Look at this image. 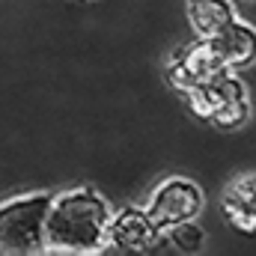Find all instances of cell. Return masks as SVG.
<instances>
[{"instance_id":"6da1fadb","label":"cell","mask_w":256,"mask_h":256,"mask_svg":"<svg viewBox=\"0 0 256 256\" xmlns=\"http://www.w3.org/2000/svg\"><path fill=\"white\" fill-rule=\"evenodd\" d=\"M114 208L96 188H68L51 196L45 254L96 256L108 250Z\"/></svg>"},{"instance_id":"5b68a950","label":"cell","mask_w":256,"mask_h":256,"mask_svg":"<svg viewBox=\"0 0 256 256\" xmlns=\"http://www.w3.org/2000/svg\"><path fill=\"white\" fill-rule=\"evenodd\" d=\"M220 72H226V66L218 57L212 39L196 36L191 45H185L179 54H173V60L167 66V80L179 96H188L200 84H206L208 78H214Z\"/></svg>"},{"instance_id":"8fae6325","label":"cell","mask_w":256,"mask_h":256,"mask_svg":"<svg viewBox=\"0 0 256 256\" xmlns=\"http://www.w3.org/2000/svg\"><path fill=\"white\" fill-rule=\"evenodd\" d=\"M244 3H256V0H244Z\"/></svg>"},{"instance_id":"30bf717a","label":"cell","mask_w":256,"mask_h":256,"mask_svg":"<svg viewBox=\"0 0 256 256\" xmlns=\"http://www.w3.org/2000/svg\"><path fill=\"white\" fill-rule=\"evenodd\" d=\"M164 236H167V244L176 254H200L202 244H206V232L196 220H182V224L170 226Z\"/></svg>"},{"instance_id":"8992f818","label":"cell","mask_w":256,"mask_h":256,"mask_svg":"<svg viewBox=\"0 0 256 256\" xmlns=\"http://www.w3.org/2000/svg\"><path fill=\"white\" fill-rule=\"evenodd\" d=\"M164 230L146 214V208L126 206L114 212L110 218V232H108V248L116 254H152L164 242Z\"/></svg>"},{"instance_id":"7a4b0ae2","label":"cell","mask_w":256,"mask_h":256,"mask_svg":"<svg viewBox=\"0 0 256 256\" xmlns=\"http://www.w3.org/2000/svg\"><path fill=\"white\" fill-rule=\"evenodd\" d=\"M51 194H18L0 202V256L45 254Z\"/></svg>"},{"instance_id":"52a82bcc","label":"cell","mask_w":256,"mask_h":256,"mask_svg":"<svg viewBox=\"0 0 256 256\" xmlns=\"http://www.w3.org/2000/svg\"><path fill=\"white\" fill-rule=\"evenodd\" d=\"M212 45L230 72H242L256 63V27L242 18H236L218 36H212Z\"/></svg>"},{"instance_id":"9c48e42d","label":"cell","mask_w":256,"mask_h":256,"mask_svg":"<svg viewBox=\"0 0 256 256\" xmlns=\"http://www.w3.org/2000/svg\"><path fill=\"white\" fill-rule=\"evenodd\" d=\"M185 18L191 24L194 36L212 39L238 18L236 0H185Z\"/></svg>"},{"instance_id":"ba28073f","label":"cell","mask_w":256,"mask_h":256,"mask_svg":"<svg viewBox=\"0 0 256 256\" xmlns=\"http://www.w3.org/2000/svg\"><path fill=\"white\" fill-rule=\"evenodd\" d=\"M220 212L238 232H256V173H242L224 188Z\"/></svg>"},{"instance_id":"277c9868","label":"cell","mask_w":256,"mask_h":256,"mask_svg":"<svg viewBox=\"0 0 256 256\" xmlns=\"http://www.w3.org/2000/svg\"><path fill=\"white\" fill-rule=\"evenodd\" d=\"M202 208H206V194L194 179H185V176L164 179L146 200V214L164 232L182 220H196Z\"/></svg>"},{"instance_id":"3957f363","label":"cell","mask_w":256,"mask_h":256,"mask_svg":"<svg viewBox=\"0 0 256 256\" xmlns=\"http://www.w3.org/2000/svg\"><path fill=\"white\" fill-rule=\"evenodd\" d=\"M196 120L214 128H244L250 122V96L238 72H220L185 96Z\"/></svg>"}]
</instances>
